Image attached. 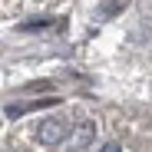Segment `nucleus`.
I'll return each mask as SVG.
<instances>
[{"label":"nucleus","mask_w":152,"mask_h":152,"mask_svg":"<svg viewBox=\"0 0 152 152\" xmlns=\"http://www.w3.org/2000/svg\"><path fill=\"white\" fill-rule=\"evenodd\" d=\"M103 152H119V142H109V145H103Z\"/></svg>","instance_id":"obj_3"},{"label":"nucleus","mask_w":152,"mask_h":152,"mask_svg":"<svg viewBox=\"0 0 152 152\" xmlns=\"http://www.w3.org/2000/svg\"><path fill=\"white\" fill-rule=\"evenodd\" d=\"M66 136H69L66 119H60V116L43 119V122H40V129H37V139H40L43 145H63V139H66Z\"/></svg>","instance_id":"obj_2"},{"label":"nucleus","mask_w":152,"mask_h":152,"mask_svg":"<svg viewBox=\"0 0 152 152\" xmlns=\"http://www.w3.org/2000/svg\"><path fill=\"white\" fill-rule=\"evenodd\" d=\"M93 139H96V126L93 122H80L76 129H69V136L60 145V152H86L93 145Z\"/></svg>","instance_id":"obj_1"}]
</instances>
